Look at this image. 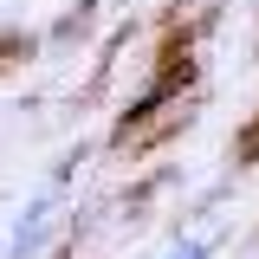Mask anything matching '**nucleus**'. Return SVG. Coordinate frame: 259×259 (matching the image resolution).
<instances>
[{
	"mask_svg": "<svg viewBox=\"0 0 259 259\" xmlns=\"http://www.w3.org/2000/svg\"><path fill=\"white\" fill-rule=\"evenodd\" d=\"M175 259H207V246H201V240H194V246H182V253Z\"/></svg>",
	"mask_w": 259,
	"mask_h": 259,
	"instance_id": "f257e3e1",
	"label": "nucleus"
}]
</instances>
